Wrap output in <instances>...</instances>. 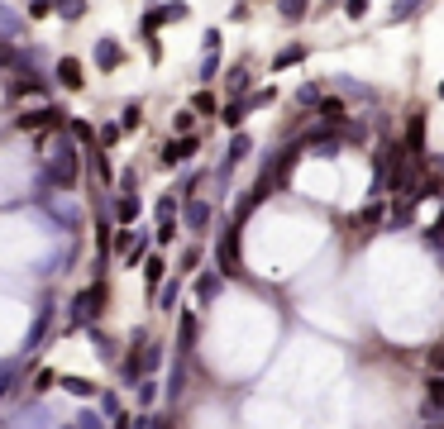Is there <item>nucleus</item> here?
<instances>
[{
	"label": "nucleus",
	"instance_id": "nucleus-3",
	"mask_svg": "<svg viewBox=\"0 0 444 429\" xmlns=\"http://www.w3.org/2000/svg\"><path fill=\"white\" fill-rule=\"evenodd\" d=\"M430 358H435V367H444V348H435V353H430Z\"/></svg>",
	"mask_w": 444,
	"mask_h": 429
},
{
	"label": "nucleus",
	"instance_id": "nucleus-2",
	"mask_svg": "<svg viewBox=\"0 0 444 429\" xmlns=\"http://www.w3.org/2000/svg\"><path fill=\"white\" fill-rule=\"evenodd\" d=\"M158 282H163V262L153 258V262H148V286H158Z\"/></svg>",
	"mask_w": 444,
	"mask_h": 429
},
{
	"label": "nucleus",
	"instance_id": "nucleus-1",
	"mask_svg": "<svg viewBox=\"0 0 444 429\" xmlns=\"http://www.w3.org/2000/svg\"><path fill=\"white\" fill-rule=\"evenodd\" d=\"M430 401H435V406H444V377H435V382H430Z\"/></svg>",
	"mask_w": 444,
	"mask_h": 429
}]
</instances>
